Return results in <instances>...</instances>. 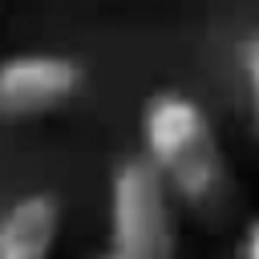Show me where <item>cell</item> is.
Here are the masks:
<instances>
[{
  "label": "cell",
  "mask_w": 259,
  "mask_h": 259,
  "mask_svg": "<svg viewBox=\"0 0 259 259\" xmlns=\"http://www.w3.org/2000/svg\"><path fill=\"white\" fill-rule=\"evenodd\" d=\"M138 134L142 158L166 182L178 210H190L202 223H223L235 206V170L202 101L182 89H158L142 105Z\"/></svg>",
  "instance_id": "obj_1"
},
{
  "label": "cell",
  "mask_w": 259,
  "mask_h": 259,
  "mask_svg": "<svg viewBox=\"0 0 259 259\" xmlns=\"http://www.w3.org/2000/svg\"><path fill=\"white\" fill-rule=\"evenodd\" d=\"M109 255L113 259L178 255V202L142 154L121 158L109 178Z\"/></svg>",
  "instance_id": "obj_2"
},
{
  "label": "cell",
  "mask_w": 259,
  "mask_h": 259,
  "mask_svg": "<svg viewBox=\"0 0 259 259\" xmlns=\"http://www.w3.org/2000/svg\"><path fill=\"white\" fill-rule=\"evenodd\" d=\"M85 85L73 57L61 53H16L0 61V121L24 125L65 109Z\"/></svg>",
  "instance_id": "obj_3"
},
{
  "label": "cell",
  "mask_w": 259,
  "mask_h": 259,
  "mask_svg": "<svg viewBox=\"0 0 259 259\" xmlns=\"http://www.w3.org/2000/svg\"><path fill=\"white\" fill-rule=\"evenodd\" d=\"M61 206L53 194H24L0 214V259H53Z\"/></svg>",
  "instance_id": "obj_4"
},
{
  "label": "cell",
  "mask_w": 259,
  "mask_h": 259,
  "mask_svg": "<svg viewBox=\"0 0 259 259\" xmlns=\"http://www.w3.org/2000/svg\"><path fill=\"white\" fill-rule=\"evenodd\" d=\"M239 73H243V89H247V109H251V130L259 138V32H251L239 45Z\"/></svg>",
  "instance_id": "obj_5"
},
{
  "label": "cell",
  "mask_w": 259,
  "mask_h": 259,
  "mask_svg": "<svg viewBox=\"0 0 259 259\" xmlns=\"http://www.w3.org/2000/svg\"><path fill=\"white\" fill-rule=\"evenodd\" d=\"M239 259H259V214L247 223V231L239 239Z\"/></svg>",
  "instance_id": "obj_6"
},
{
  "label": "cell",
  "mask_w": 259,
  "mask_h": 259,
  "mask_svg": "<svg viewBox=\"0 0 259 259\" xmlns=\"http://www.w3.org/2000/svg\"><path fill=\"white\" fill-rule=\"evenodd\" d=\"M97 259H113V255H109V251H105V255H97Z\"/></svg>",
  "instance_id": "obj_7"
}]
</instances>
